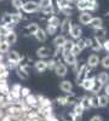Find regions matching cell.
<instances>
[{"label":"cell","instance_id":"1","mask_svg":"<svg viewBox=\"0 0 109 121\" xmlns=\"http://www.w3.org/2000/svg\"><path fill=\"white\" fill-rule=\"evenodd\" d=\"M91 72H92V69H91L90 67H87V64H86V63H83V64H81V67L79 68V70L75 73V80H76V84H78V85H80V82L83 81V80H84L85 78H88V76H90Z\"/></svg>","mask_w":109,"mask_h":121},{"label":"cell","instance_id":"2","mask_svg":"<svg viewBox=\"0 0 109 121\" xmlns=\"http://www.w3.org/2000/svg\"><path fill=\"white\" fill-rule=\"evenodd\" d=\"M39 4L35 3V1H27V3H23L22 5V9H21V11L24 12V13H35L39 11Z\"/></svg>","mask_w":109,"mask_h":121},{"label":"cell","instance_id":"3","mask_svg":"<svg viewBox=\"0 0 109 121\" xmlns=\"http://www.w3.org/2000/svg\"><path fill=\"white\" fill-rule=\"evenodd\" d=\"M62 60H63V63L68 67H73L76 62H78V59H76V56H74L70 51H62Z\"/></svg>","mask_w":109,"mask_h":121},{"label":"cell","instance_id":"4","mask_svg":"<svg viewBox=\"0 0 109 121\" xmlns=\"http://www.w3.org/2000/svg\"><path fill=\"white\" fill-rule=\"evenodd\" d=\"M52 56V50L47 46H41L36 50V57L39 59H47Z\"/></svg>","mask_w":109,"mask_h":121},{"label":"cell","instance_id":"5","mask_svg":"<svg viewBox=\"0 0 109 121\" xmlns=\"http://www.w3.org/2000/svg\"><path fill=\"white\" fill-rule=\"evenodd\" d=\"M95 81H96V76H88V78H85L80 82V86L83 87V90L91 92V90L95 85Z\"/></svg>","mask_w":109,"mask_h":121},{"label":"cell","instance_id":"6","mask_svg":"<svg viewBox=\"0 0 109 121\" xmlns=\"http://www.w3.org/2000/svg\"><path fill=\"white\" fill-rule=\"evenodd\" d=\"M100 62H101L100 56L96 55V53H92V55L88 56V58L86 60V64H87V67H90L91 69H95V68H97L98 65H100Z\"/></svg>","mask_w":109,"mask_h":121},{"label":"cell","instance_id":"7","mask_svg":"<svg viewBox=\"0 0 109 121\" xmlns=\"http://www.w3.org/2000/svg\"><path fill=\"white\" fill-rule=\"evenodd\" d=\"M72 21H70V18L69 17H65L63 21H61V24H59V29H61V33L63 35L65 34H69V30H70L72 28Z\"/></svg>","mask_w":109,"mask_h":121},{"label":"cell","instance_id":"8","mask_svg":"<svg viewBox=\"0 0 109 121\" xmlns=\"http://www.w3.org/2000/svg\"><path fill=\"white\" fill-rule=\"evenodd\" d=\"M53 72L56 73V75L57 76H59V78H64L67 74H68V67L64 64V63H57L56 64V67H55V69H53Z\"/></svg>","mask_w":109,"mask_h":121},{"label":"cell","instance_id":"9","mask_svg":"<svg viewBox=\"0 0 109 121\" xmlns=\"http://www.w3.org/2000/svg\"><path fill=\"white\" fill-rule=\"evenodd\" d=\"M69 35H70V38L73 40H78V39L81 38L83 30L78 24H72V28H70V30H69Z\"/></svg>","mask_w":109,"mask_h":121},{"label":"cell","instance_id":"10","mask_svg":"<svg viewBox=\"0 0 109 121\" xmlns=\"http://www.w3.org/2000/svg\"><path fill=\"white\" fill-rule=\"evenodd\" d=\"M34 69L36 70L38 73H44L45 70H47V62L46 59H38V60H34Z\"/></svg>","mask_w":109,"mask_h":121},{"label":"cell","instance_id":"11","mask_svg":"<svg viewBox=\"0 0 109 121\" xmlns=\"http://www.w3.org/2000/svg\"><path fill=\"white\" fill-rule=\"evenodd\" d=\"M38 99V108H47V107H52V102L48 98H46L45 96L38 95L36 96Z\"/></svg>","mask_w":109,"mask_h":121},{"label":"cell","instance_id":"12","mask_svg":"<svg viewBox=\"0 0 109 121\" xmlns=\"http://www.w3.org/2000/svg\"><path fill=\"white\" fill-rule=\"evenodd\" d=\"M6 58H7V60H11V62L19 64V62H21V59H22V56L17 51H15V50H11V51H9L6 53Z\"/></svg>","mask_w":109,"mask_h":121},{"label":"cell","instance_id":"13","mask_svg":"<svg viewBox=\"0 0 109 121\" xmlns=\"http://www.w3.org/2000/svg\"><path fill=\"white\" fill-rule=\"evenodd\" d=\"M17 33L15 32V30H12V32H7L6 34H5V36H4V40L5 41L11 46V45H13V44H16L17 43Z\"/></svg>","mask_w":109,"mask_h":121},{"label":"cell","instance_id":"14","mask_svg":"<svg viewBox=\"0 0 109 121\" xmlns=\"http://www.w3.org/2000/svg\"><path fill=\"white\" fill-rule=\"evenodd\" d=\"M59 88H61V91L64 92L65 95L70 93V92H73V84L69 81V80H63V81H61V84H59Z\"/></svg>","mask_w":109,"mask_h":121},{"label":"cell","instance_id":"15","mask_svg":"<svg viewBox=\"0 0 109 121\" xmlns=\"http://www.w3.org/2000/svg\"><path fill=\"white\" fill-rule=\"evenodd\" d=\"M92 15L90 12L87 11H84L80 13V16H79V22H80L83 26H88V23H90V21L92 19Z\"/></svg>","mask_w":109,"mask_h":121},{"label":"cell","instance_id":"16","mask_svg":"<svg viewBox=\"0 0 109 121\" xmlns=\"http://www.w3.org/2000/svg\"><path fill=\"white\" fill-rule=\"evenodd\" d=\"M65 41H67L65 35L59 34V35L55 36V39H53V45H55V47H56V48H62V47H63V45L65 44Z\"/></svg>","mask_w":109,"mask_h":121},{"label":"cell","instance_id":"17","mask_svg":"<svg viewBox=\"0 0 109 121\" xmlns=\"http://www.w3.org/2000/svg\"><path fill=\"white\" fill-rule=\"evenodd\" d=\"M15 70H16L17 76L21 79V80H27L29 78V69H26V68H22V67L18 65Z\"/></svg>","mask_w":109,"mask_h":121},{"label":"cell","instance_id":"18","mask_svg":"<svg viewBox=\"0 0 109 121\" xmlns=\"http://www.w3.org/2000/svg\"><path fill=\"white\" fill-rule=\"evenodd\" d=\"M24 100H26V102H27V104L29 105V107H31L32 109H36L38 108V99H36V96L35 95H29V96H27L26 98H24Z\"/></svg>","mask_w":109,"mask_h":121},{"label":"cell","instance_id":"19","mask_svg":"<svg viewBox=\"0 0 109 121\" xmlns=\"http://www.w3.org/2000/svg\"><path fill=\"white\" fill-rule=\"evenodd\" d=\"M34 36H35V39L38 40L39 43H45L46 39H47V34L45 32V29H43V28H39L36 30V33L34 34Z\"/></svg>","mask_w":109,"mask_h":121},{"label":"cell","instance_id":"20","mask_svg":"<svg viewBox=\"0 0 109 121\" xmlns=\"http://www.w3.org/2000/svg\"><path fill=\"white\" fill-rule=\"evenodd\" d=\"M40 28L36 23H28V24H26L24 26V28H23V30L27 33V34H31V35H34L35 33H36V30Z\"/></svg>","mask_w":109,"mask_h":121},{"label":"cell","instance_id":"21","mask_svg":"<svg viewBox=\"0 0 109 121\" xmlns=\"http://www.w3.org/2000/svg\"><path fill=\"white\" fill-rule=\"evenodd\" d=\"M96 80L100 81L102 85H107V84H109V74L107 72H101L96 75Z\"/></svg>","mask_w":109,"mask_h":121},{"label":"cell","instance_id":"22","mask_svg":"<svg viewBox=\"0 0 109 121\" xmlns=\"http://www.w3.org/2000/svg\"><path fill=\"white\" fill-rule=\"evenodd\" d=\"M65 97H67V102H68V104H67V105L74 107L75 104H78V103H79V97H78V96H75L73 92L67 93V95H65Z\"/></svg>","mask_w":109,"mask_h":121},{"label":"cell","instance_id":"23","mask_svg":"<svg viewBox=\"0 0 109 121\" xmlns=\"http://www.w3.org/2000/svg\"><path fill=\"white\" fill-rule=\"evenodd\" d=\"M93 52H100L103 50V46H102V41H100L98 39L93 38L92 39V44H91V47H90Z\"/></svg>","mask_w":109,"mask_h":121},{"label":"cell","instance_id":"24","mask_svg":"<svg viewBox=\"0 0 109 121\" xmlns=\"http://www.w3.org/2000/svg\"><path fill=\"white\" fill-rule=\"evenodd\" d=\"M102 24H103V19L101 17H92V19L90 21V23H88V26H90L91 28H93V29L101 28Z\"/></svg>","mask_w":109,"mask_h":121},{"label":"cell","instance_id":"25","mask_svg":"<svg viewBox=\"0 0 109 121\" xmlns=\"http://www.w3.org/2000/svg\"><path fill=\"white\" fill-rule=\"evenodd\" d=\"M105 34H107V29H105V28H103V27L95 29V38H96V39H98L100 41H102V40L105 38ZM102 43H103V41H102Z\"/></svg>","mask_w":109,"mask_h":121},{"label":"cell","instance_id":"26","mask_svg":"<svg viewBox=\"0 0 109 121\" xmlns=\"http://www.w3.org/2000/svg\"><path fill=\"white\" fill-rule=\"evenodd\" d=\"M79 104H80L85 110H86V109H90V108H91V105H90V97H88V96L79 97Z\"/></svg>","mask_w":109,"mask_h":121},{"label":"cell","instance_id":"27","mask_svg":"<svg viewBox=\"0 0 109 121\" xmlns=\"http://www.w3.org/2000/svg\"><path fill=\"white\" fill-rule=\"evenodd\" d=\"M109 105V97L105 95L98 96V107L100 108H105Z\"/></svg>","mask_w":109,"mask_h":121},{"label":"cell","instance_id":"28","mask_svg":"<svg viewBox=\"0 0 109 121\" xmlns=\"http://www.w3.org/2000/svg\"><path fill=\"white\" fill-rule=\"evenodd\" d=\"M47 24L53 26V27H56V28H59V24H61V19H59L56 15L50 16V17H47Z\"/></svg>","mask_w":109,"mask_h":121},{"label":"cell","instance_id":"29","mask_svg":"<svg viewBox=\"0 0 109 121\" xmlns=\"http://www.w3.org/2000/svg\"><path fill=\"white\" fill-rule=\"evenodd\" d=\"M103 87H104V85H102L100 81H95V85H93V87H92V90H91V93L92 95H97L98 96V93L101 92V91L103 90Z\"/></svg>","mask_w":109,"mask_h":121},{"label":"cell","instance_id":"30","mask_svg":"<svg viewBox=\"0 0 109 121\" xmlns=\"http://www.w3.org/2000/svg\"><path fill=\"white\" fill-rule=\"evenodd\" d=\"M9 23H12L11 22V13H4L1 16V19H0V26H5V24H9Z\"/></svg>","mask_w":109,"mask_h":121},{"label":"cell","instance_id":"31","mask_svg":"<svg viewBox=\"0 0 109 121\" xmlns=\"http://www.w3.org/2000/svg\"><path fill=\"white\" fill-rule=\"evenodd\" d=\"M57 3V7H58V11H61V10L65 9V7H69L70 6V3L68 1V0H56Z\"/></svg>","mask_w":109,"mask_h":121},{"label":"cell","instance_id":"32","mask_svg":"<svg viewBox=\"0 0 109 121\" xmlns=\"http://www.w3.org/2000/svg\"><path fill=\"white\" fill-rule=\"evenodd\" d=\"M10 51V45L5 41H0V53L1 55H6L7 52Z\"/></svg>","mask_w":109,"mask_h":121},{"label":"cell","instance_id":"33","mask_svg":"<svg viewBox=\"0 0 109 121\" xmlns=\"http://www.w3.org/2000/svg\"><path fill=\"white\" fill-rule=\"evenodd\" d=\"M74 44H75V41H74L73 39H67V41H65V44L63 45L62 50H63V51H70L72 47L74 46Z\"/></svg>","mask_w":109,"mask_h":121},{"label":"cell","instance_id":"34","mask_svg":"<svg viewBox=\"0 0 109 121\" xmlns=\"http://www.w3.org/2000/svg\"><path fill=\"white\" fill-rule=\"evenodd\" d=\"M84 112H85V109L80 105V104H75L74 107H73V113L75 114V115H83L84 114Z\"/></svg>","mask_w":109,"mask_h":121},{"label":"cell","instance_id":"35","mask_svg":"<svg viewBox=\"0 0 109 121\" xmlns=\"http://www.w3.org/2000/svg\"><path fill=\"white\" fill-rule=\"evenodd\" d=\"M55 102H56L58 105H61V107H65V105L68 104V102H67V97H65V96L57 97V98L55 99Z\"/></svg>","mask_w":109,"mask_h":121},{"label":"cell","instance_id":"36","mask_svg":"<svg viewBox=\"0 0 109 121\" xmlns=\"http://www.w3.org/2000/svg\"><path fill=\"white\" fill-rule=\"evenodd\" d=\"M57 30H58V28H56V27H53V26H50V24H47V26H46V29H45V32H46L47 35H55V34L57 33Z\"/></svg>","mask_w":109,"mask_h":121},{"label":"cell","instance_id":"37","mask_svg":"<svg viewBox=\"0 0 109 121\" xmlns=\"http://www.w3.org/2000/svg\"><path fill=\"white\" fill-rule=\"evenodd\" d=\"M90 105L91 108H98V96L97 95H92L90 97Z\"/></svg>","mask_w":109,"mask_h":121},{"label":"cell","instance_id":"38","mask_svg":"<svg viewBox=\"0 0 109 121\" xmlns=\"http://www.w3.org/2000/svg\"><path fill=\"white\" fill-rule=\"evenodd\" d=\"M86 7H87V1H76V9L79 11H86Z\"/></svg>","mask_w":109,"mask_h":121},{"label":"cell","instance_id":"39","mask_svg":"<svg viewBox=\"0 0 109 121\" xmlns=\"http://www.w3.org/2000/svg\"><path fill=\"white\" fill-rule=\"evenodd\" d=\"M75 45L81 50V51H84V50L86 48V45H85V40L83 39V38H80V39H78L76 41H75Z\"/></svg>","mask_w":109,"mask_h":121},{"label":"cell","instance_id":"40","mask_svg":"<svg viewBox=\"0 0 109 121\" xmlns=\"http://www.w3.org/2000/svg\"><path fill=\"white\" fill-rule=\"evenodd\" d=\"M38 4H39V9L41 10V9H44V7H46V6L52 5V0H40Z\"/></svg>","mask_w":109,"mask_h":121},{"label":"cell","instance_id":"41","mask_svg":"<svg viewBox=\"0 0 109 121\" xmlns=\"http://www.w3.org/2000/svg\"><path fill=\"white\" fill-rule=\"evenodd\" d=\"M61 12H62V13H64V16H65V17H70V16H72V13H73V6L70 5L69 7H65V9L61 10Z\"/></svg>","mask_w":109,"mask_h":121},{"label":"cell","instance_id":"42","mask_svg":"<svg viewBox=\"0 0 109 121\" xmlns=\"http://www.w3.org/2000/svg\"><path fill=\"white\" fill-rule=\"evenodd\" d=\"M100 64H101L103 68H105V69H109V56H105V57H103V58L101 59Z\"/></svg>","mask_w":109,"mask_h":121},{"label":"cell","instance_id":"43","mask_svg":"<svg viewBox=\"0 0 109 121\" xmlns=\"http://www.w3.org/2000/svg\"><path fill=\"white\" fill-rule=\"evenodd\" d=\"M12 5L16 10H18V11H21L22 9V5H23V1L22 0H12Z\"/></svg>","mask_w":109,"mask_h":121},{"label":"cell","instance_id":"44","mask_svg":"<svg viewBox=\"0 0 109 121\" xmlns=\"http://www.w3.org/2000/svg\"><path fill=\"white\" fill-rule=\"evenodd\" d=\"M29 95H31V90H29L28 87H22L21 88V98H26Z\"/></svg>","mask_w":109,"mask_h":121},{"label":"cell","instance_id":"45","mask_svg":"<svg viewBox=\"0 0 109 121\" xmlns=\"http://www.w3.org/2000/svg\"><path fill=\"white\" fill-rule=\"evenodd\" d=\"M47 62V69H50V70H53L55 69V67H56V60L55 59H52V58H50L48 60H46Z\"/></svg>","mask_w":109,"mask_h":121},{"label":"cell","instance_id":"46","mask_svg":"<svg viewBox=\"0 0 109 121\" xmlns=\"http://www.w3.org/2000/svg\"><path fill=\"white\" fill-rule=\"evenodd\" d=\"M5 64H6V68H7V70L16 69V68L18 67V64H17V63H15V62H11V60H7V62H6Z\"/></svg>","mask_w":109,"mask_h":121},{"label":"cell","instance_id":"47","mask_svg":"<svg viewBox=\"0 0 109 121\" xmlns=\"http://www.w3.org/2000/svg\"><path fill=\"white\" fill-rule=\"evenodd\" d=\"M70 52H72L74 56H78V55H80L83 51H81V50L79 48V47H78L75 44H74V46H73V47H72V50H70Z\"/></svg>","mask_w":109,"mask_h":121},{"label":"cell","instance_id":"48","mask_svg":"<svg viewBox=\"0 0 109 121\" xmlns=\"http://www.w3.org/2000/svg\"><path fill=\"white\" fill-rule=\"evenodd\" d=\"M69 115L72 116L73 121H81V120H83V115H75L73 112H70V113H69Z\"/></svg>","mask_w":109,"mask_h":121},{"label":"cell","instance_id":"49","mask_svg":"<svg viewBox=\"0 0 109 121\" xmlns=\"http://www.w3.org/2000/svg\"><path fill=\"white\" fill-rule=\"evenodd\" d=\"M45 121H59V119L55 115V114H51V115H48L46 119H44Z\"/></svg>","mask_w":109,"mask_h":121},{"label":"cell","instance_id":"50","mask_svg":"<svg viewBox=\"0 0 109 121\" xmlns=\"http://www.w3.org/2000/svg\"><path fill=\"white\" fill-rule=\"evenodd\" d=\"M61 121H73V119H72V116L69 115V113H68V114H64V115H62V117H61Z\"/></svg>","mask_w":109,"mask_h":121},{"label":"cell","instance_id":"51","mask_svg":"<svg viewBox=\"0 0 109 121\" xmlns=\"http://www.w3.org/2000/svg\"><path fill=\"white\" fill-rule=\"evenodd\" d=\"M102 46H103V50H105V51L109 53V40H105V41L102 43Z\"/></svg>","mask_w":109,"mask_h":121},{"label":"cell","instance_id":"52","mask_svg":"<svg viewBox=\"0 0 109 121\" xmlns=\"http://www.w3.org/2000/svg\"><path fill=\"white\" fill-rule=\"evenodd\" d=\"M85 45H86V48L87 47H91V44H92V39L91 38H85Z\"/></svg>","mask_w":109,"mask_h":121},{"label":"cell","instance_id":"53","mask_svg":"<svg viewBox=\"0 0 109 121\" xmlns=\"http://www.w3.org/2000/svg\"><path fill=\"white\" fill-rule=\"evenodd\" d=\"M81 64H83V63H79V62H76V63L72 67V68H73V72H74V73H76L78 70H79V68L81 67Z\"/></svg>","mask_w":109,"mask_h":121},{"label":"cell","instance_id":"54","mask_svg":"<svg viewBox=\"0 0 109 121\" xmlns=\"http://www.w3.org/2000/svg\"><path fill=\"white\" fill-rule=\"evenodd\" d=\"M90 121H103V119H102V116H100V115H93V116L90 119Z\"/></svg>","mask_w":109,"mask_h":121},{"label":"cell","instance_id":"55","mask_svg":"<svg viewBox=\"0 0 109 121\" xmlns=\"http://www.w3.org/2000/svg\"><path fill=\"white\" fill-rule=\"evenodd\" d=\"M5 70H7V68H6V64H5V63H0V74H1V73H4Z\"/></svg>","mask_w":109,"mask_h":121},{"label":"cell","instance_id":"56","mask_svg":"<svg viewBox=\"0 0 109 121\" xmlns=\"http://www.w3.org/2000/svg\"><path fill=\"white\" fill-rule=\"evenodd\" d=\"M103 90H104V95L109 97V84H107V85H104V87H103Z\"/></svg>","mask_w":109,"mask_h":121},{"label":"cell","instance_id":"57","mask_svg":"<svg viewBox=\"0 0 109 121\" xmlns=\"http://www.w3.org/2000/svg\"><path fill=\"white\" fill-rule=\"evenodd\" d=\"M87 3H91V4H95V3H97V0H86Z\"/></svg>","mask_w":109,"mask_h":121},{"label":"cell","instance_id":"58","mask_svg":"<svg viewBox=\"0 0 109 121\" xmlns=\"http://www.w3.org/2000/svg\"><path fill=\"white\" fill-rule=\"evenodd\" d=\"M4 36H5V35H3V34H0V41H4Z\"/></svg>","mask_w":109,"mask_h":121},{"label":"cell","instance_id":"59","mask_svg":"<svg viewBox=\"0 0 109 121\" xmlns=\"http://www.w3.org/2000/svg\"><path fill=\"white\" fill-rule=\"evenodd\" d=\"M105 18H107V19H108V21H109V11H108V12L105 13Z\"/></svg>","mask_w":109,"mask_h":121},{"label":"cell","instance_id":"60","mask_svg":"<svg viewBox=\"0 0 109 121\" xmlns=\"http://www.w3.org/2000/svg\"><path fill=\"white\" fill-rule=\"evenodd\" d=\"M69 3H73V1H76V0H68Z\"/></svg>","mask_w":109,"mask_h":121},{"label":"cell","instance_id":"61","mask_svg":"<svg viewBox=\"0 0 109 121\" xmlns=\"http://www.w3.org/2000/svg\"><path fill=\"white\" fill-rule=\"evenodd\" d=\"M76 1H86V0H76Z\"/></svg>","mask_w":109,"mask_h":121}]
</instances>
